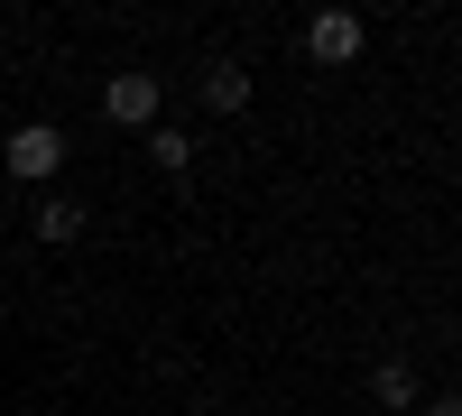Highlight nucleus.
I'll return each instance as SVG.
<instances>
[{"label":"nucleus","mask_w":462,"mask_h":416,"mask_svg":"<svg viewBox=\"0 0 462 416\" xmlns=\"http://www.w3.org/2000/svg\"><path fill=\"white\" fill-rule=\"evenodd\" d=\"M426 416H462V389H444V398H426Z\"/></svg>","instance_id":"8"},{"label":"nucleus","mask_w":462,"mask_h":416,"mask_svg":"<svg viewBox=\"0 0 462 416\" xmlns=\"http://www.w3.org/2000/svg\"><path fill=\"white\" fill-rule=\"evenodd\" d=\"M28 232L47 241V250H65V241H84V204H65V195H47V204L28 213Z\"/></svg>","instance_id":"6"},{"label":"nucleus","mask_w":462,"mask_h":416,"mask_svg":"<svg viewBox=\"0 0 462 416\" xmlns=\"http://www.w3.org/2000/svg\"><path fill=\"white\" fill-rule=\"evenodd\" d=\"M148 158H158L167 176H185V167H195V130H176V121H158V130H148Z\"/></svg>","instance_id":"7"},{"label":"nucleus","mask_w":462,"mask_h":416,"mask_svg":"<svg viewBox=\"0 0 462 416\" xmlns=\"http://www.w3.org/2000/svg\"><path fill=\"white\" fill-rule=\"evenodd\" d=\"M158 74H111V84H102V111H111V121H121V130H158Z\"/></svg>","instance_id":"3"},{"label":"nucleus","mask_w":462,"mask_h":416,"mask_svg":"<svg viewBox=\"0 0 462 416\" xmlns=\"http://www.w3.org/2000/svg\"><path fill=\"white\" fill-rule=\"evenodd\" d=\"M204 102H213V111H250V65H241V56H213V65H204Z\"/></svg>","instance_id":"5"},{"label":"nucleus","mask_w":462,"mask_h":416,"mask_svg":"<svg viewBox=\"0 0 462 416\" xmlns=\"http://www.w3.org/2000/svg\"><path fill=\"white\" fill-rule=\"evenodd\" d=\"M361 47H370L361 10H315V19H305V56H315V65H352Z\"/></svg>","instance_id":"2"},{"label":"nucleus","mask_w":462,"mask_h":416,"mask_svg":"<svg viewBox=\"0 0 462 416\" xmlns=\"http://www.w3.org/2000/svg\"><path fill=\"white\" fill-rule=\"evenodd\" d=\"M370 398H379V407H416V398H426L416 361H398V352H389V361H370Z\"/></svg>","instance_id":"4"},{"label":"nucleus","mask_w":462,"mask_h":416,"mask_svg":"<svg viewBox=\"0 0 462 416\" xmlns=\"http://www.w3.org/2000/svg\"><path fill=\"white\" fill-rule=\"evenodd\" d=\"M0 158H10V176L47 185V176L65 167V130H56V121H19V130H10V148H0Z\"/></svg>","instance_id":"1"}]
</instances>
